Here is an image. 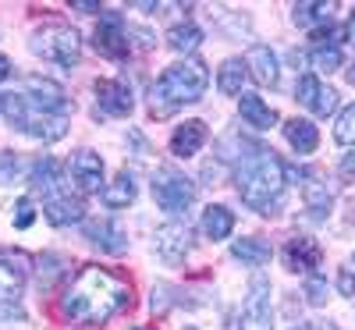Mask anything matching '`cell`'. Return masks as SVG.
Wrapping results in <instances>:
<instances>
[{"instance_id": "f546056e", "label": "cell", "mask_w": 355, "mask_h": 330, "mask_svg": "<svg viewBox=\"0 0 355 330\" xmlns=\"http://www.w3.org/2000/svg\"><path fill=\"white\" fill-rule=\"evenodd\" d=\"M309 61H313V68H316V71L331 75V71H338V68H341V50H338V46H316V50L309 53Z\"/></svg>"}, {"instance_id": "7a4b0ae2", "label": "cell", "mask_w": 355, "mask_h": 330, "mask_svg": "<svg viewBox=\"0 0 355 330\" xmlns=\"http://www.w3.org/2000/svg\"><path fill=\"white\" fill-rule=\"evenodd\" d=\"M234 189H239L242 202L249 209H256V214H263V217L281 214L288 177H284V164L274 157V149L256 146L239 164V171H234Z\"/></svg>"}, {"instance_id": "1f68e13d", "label": "cell", "mask_w": 355, "mask_h": 330, "mask_svg": "<svg viewBox=\"0 0 355 330\" xmlns=\"http://www.w3.org/2000/svg\"><path fill=\"white\" fill-rule=\"evenodd\" d=\"M11 224H15L18 231H25V227H33V224H36V202L28 199V196H21V199L15 202V214H11Z\"/></svg>"}, {"instance_id": "f6af8a7d", "label": "cell", "mask_w": 355, "mask_h": 330, "mask_svg": "<svg viewBox=\"0 0 355 330\" xmlns=\"http://www.w3.org/2000/svg\"><path fill=\"white\" fill-rule=\"evenodd\" d=\"M291 330H313V327L309 323H299V327H291Z\"/></svg>"}, {"instance_id": "ac0fdd59", "label": "cell", "mask_w": 355, "mask_h": 330, "mask_svg": "<svg viewBox=\"0 0 355 330\" xmlns=\"http://www.w3.org/2000/svg\"><path fill=\"white\" fill-rule=\"evenodd\" d=\"M21 132L33 135V139H43V142H57V139L68 135V117H64V114H43V110L33 107Z\"/></svg>"}, {"instance_id": "7402d4cb", "label": "cell", "mask_w": 355, "mask_h": 330, "mask_svg": "<svg viewBox=\"0 0 355 330\" xmlns=\"http://www.w3.org/2000/svg\"><path fill=\"white\" fill-rule=\"evenodd\" d=\"M284 139H288V146L299 157L313 153V149L320 146V132H316L313 121H306V117H291V121H284Z\"/></svg>"}, {"instance_id": "d6a6232c", "label": "cell", "mask_w": 355, "mask_h": 330, "mask_svg": "<svg viewBox=\"0 0 355 330\" xmlns=\"http://www.w3.org/2000/svg\"><path fill=\"white\" fill-rule=\"evenodd\" d=\"M61 274H64V259H61V256H43V259H40V284H43V288H50Z\"/></svg>"}, {"instance_id": "484cf974", "label": "cell", "mask_w": 355, "mask_h": 330, "mask_svg": "<svg viewBox=\"0 0 355 330\" xmlns=\"http://www.w3.org/2000/svg\"><path fill=\"white\" fill-rule=\"evenodd\" d=\"M291 18H295V25H302V28L331 25V18H334V4H316V0H302V4H295V8H291Z\"/></svg>"}, {"instance_id": "60d3db41", "label": "cell", "mask_w": 355, "mask_h": 330, "mask_svg": "<svg viewBox=\"0 0 355 330\" xmlns=\"http://www.w3.org/2000/svg\"><path fill=\"white\" fill-rule=\"evenodd\" d=\"M341 171H345V174H355V153H348V157H345Z\"/></svg>"}, {"instance_id": "74e56055", "label": "cell", "mask_w": 355, "mask_h": 330, "mask_svg": "<svg viewBox=\"0 0 355 330\" xmlns=\"http://www.w3.org/2000/svg\"><path fill=\"white\" fill-rule=\"evenodd\" d=\"M0 320H4V323L25 320V309H21V302H0Z\"/></svg>"}, {"instance_id": "7c38bea8", "label": "cell", "mask_w": 355, "mask_h": 330, "mask_svg": "<svg viewBox=\"0 0 355 330\" xmlns=\"http://www.w3.org/2000/svg\"><path fill=\"white\" fill-rule=\"evenodd\" d=\"M25 100L33 103L36 110H43V114H64V117H68V107H71V100L64 96V89L57 82H50V78H40V75L25 78Z\"/></svg>"}, {"instance_id": "7bdbcfd3", "label": "cell", "mask_w": 355, "mask_h": 330, "mask_svg": "<svg viewBox=\"0 0 355 330\" xmlns=\"http://www.w3.org/2000/svg\"><path fill=\"white\" fill-rule=\"evenodd\" d=\"M348 40L355 43V15H352V25H348Z\"/></svg>"}, {"instance_id": "6da1fadb", "label": "cell", "mask_w": 355, "mask_h": 330, "mask_svg": "<svg viewBox=\"0 0 355 330\" xmlns=\"http://www.w3.org/2000/svg\"><path fill=\"white\" fill-rule=\"evenodd\" d=\"M128 306H132V288L103 266H82L61 295V313L85 327H100Z\"/></svg>"}, {"instance_id": "277c9868", "label": "cell", "mask_w": 355, "mask_h": 330, "mask_svg": "<svg viewBox=\"0 0 355 330\" xmlns=\"http://www.w3.org/2000/svg\"><path fill=\"white\" fill-rule=\"evenodd\" d=\"M28 50H33L36 57H43V61H53L61 68H75L78 64V53H82V40L71 25H43L33 33V40H28Z\"/></svg>"}, {"instance_id": "52a82bcc", "label": "cell", "mask_w": 355, "mask_h": 330, "mask_svg": "<svg viewBox=\"0 0 355 330\" xmlns=\"http://www.w3.org/2000/svg\"><path fill=\"white\" fill-rule=\"evenodd\" d=\"M93 46L110 57V61H125L128 50H132V40H128V28H125V18L117 11H103L100 15V25L93 33Z\"/></svg>"}, {"instance_id": "e575fe53", "label": "cell", "mask_w": 355, "mask_h": 330, "mask_svg": "<svg viewBox=\"0 0 355 330\" xmlns=\"http://www.w3.org/2000/svg\"><path fill=\"white\" fill-rule=\"evenodd\" d=\"M18 174H21L18 153H0V185H15Z\"/></svg>"}, {"instance_id": "d6986e66", "label": "cell", "mask_w": 355, "mask_h": 330, "mask_svg": "<svg viewBox=\"0 0 355 330\" xmlns=\"http://www.w3.org/2000/svg\"><path fill=\"white\" fill-rule=\"evenodd\" d=\"M202 142H206V125L202 121H185V125H178L174 135H171V153L178 160H189V157H196L202 149Z\"/></svg>"}, {"instance_id": "603a6c76", "label": "cell", "mask_w": 355, "mask_h": 330, "mask_svg": "<svg viewBox=\"0 0 355 330\" xmlns=\"http://www.w3.org/2000/svg\"><path fill=\"white\" fill-rule=\"evenodd\" d=\"M231 231H234V214L227 206H206L202 209V234L210 242H224V238H231Z\"/></svg>"}, {"instance_id": "5bb4252c", "label": "cell", "mask_w": 355, "mask_h": 330, "mask_svg": "<svg viewBox=\"0 0 355 330\" xmlns=\"http://www.w3.org/2000/svg\"><path fill=\"white\" fill-rule=\"evenodd\" d=\"M295 100H299L306 110H313L316 117H327L338 110V93L331 85H323L316 75H302L299 85H295Z\"/></svg>"}, {"instance_id": "836d02e7", "label": "cell", "mask_w": 355, "mask_h": 330, "mask_svg": "<svg viewBox=\"0 0 355 330\" xmlns=\"http://www.w3.org/2000/svg\"><path fill=\"white\" fill-rule=\"evenodd\" d=\"M327 298H331V288H327V281L323 277H306V302L309 306H327Z\"/></svg>"}, {"instance_id": "ba28073f", "label": "cell", "mask_w": 355, "mask_h": 330, "mask_svg": "<svg viewBox=\"0 0 355 330\" xmlns=\"http://www.w3.org/2000/svg\"><path fill=\"white\" fill-rule=\"evenodd\" d=\"M284 177H295V182L302 177V202H306V209H309V217H313V220H327L331 202H334L327 182H323L316 171H299V167H284Z\"/></svg>"}, {"instance_id": "f1b7e54d", "label": "cell", "mask_w": 355, "mask_h": 330, "mask_svg": "<svg viewBox=\"0 0 355 330\" xmlns=\"http://www.w3.org/2000/svg\"><path fill=\"white\" fill-rule=\"evenodd\" d=\"M21 298V274L0 263V302H18Z\"/></svg>"}, {"instance_id": "3957f363", "label": "cell", "mask_w": 355, "mask_h": 330, "mask_svg": "<svg viewBox=\"0 0 355 330\" xmlns=\"http://www.w3.org/2000/svg\"><path fill=\"white\" fill-rule=\"evenodd\" d=\"M206 85H210V68H206L199 57H185V61L164 68V75L153 82L150 110L157 117H167L178 107H185V103H199L202 93H206Z\"/></svg>"}, {"instance_id": "bcb514c9", "label": "cell", "mask_w": 355, "mask_h": 330, "mask_svg": "<svg viewBox=\"0 0 355 330\" xmlns=\"http://www.w3.org/2000/svg\"><path fill=\"white\" fill-rule=\"evenodd\" d=\"M182 330H199V327H182Z\"/></svg>"}, {"instance_id": "2e32d148", "label": "cell", "mask_w": 355, "mask_h": 330, "mask_svg": "<svg viewBox=\"0 0 355 330\" xmlns=\"http://www.w3.org/2000/svg\"><path fill=\"white\" fill-rule=\"evenodd\" d=\"M85 238H89V245H96L100 252H110V256H121V252L128 249L125 227L114 224V220H89Z\"/></svg>"}, {"instance_id": "ab89813d", "label": "cell", "mask_w": 355, "mask_h": 330, "mask_svg": "<svg viewBox=\"0 0 355 330\" xmlns=\"http://www.w3.org/2000/svg\"><path fill=\"white\" fill-rule=\"evenodd\" d=\"M4 78H11V61L0 53V82H4Z\"/></svg>"}, {"instance_id": "9c48e42d", "label": "cell", "mask_w": 355, "mask_h": 330, "mask_svg": "<svg viewBox=\"0 0 355 330\" xmlns=\"http://www.w3.org/2000/svg\"><path fill=\"white\" fill-rule=\"evenodd\" d=\"M281 259H284V266L291 270V274L313 277L316 266L323 263V249L313 242L309 234H291L288 242H284V249H281Z\"/></svg>"}, {"instance_id": "44dd1931", "label": "cell", "mask_w": 355, "mask_h": 330, "mask_svg": "<svg viewBox=\"0 0 355 330\" xmlns=\"http://www.w3.org/2000/svg\"><path fill=\"white\" fill-rule=\"evenodd\" d=\"M61 164H57L53 157H40L33 167H28V185H33L36 192H46V196H53V192H61Z\"/></svg>"}, {"instance_id": "9a60e30c", "label": "cell", "mask_w": 355, "mask_h": 330, "mask_svg": "<svg viewBox=\"0 0 355 330\" xmlns=\"http://www.w3.org/2000/svg\"><path fill=\"white\" fill-rule=\"evenodd\" d=\"M43 217H46L53 227H68V224L85 220V206H82V199L71 196V192H53V196H46V202H43Z\"/></svg>"}, {"instance_id": "8992f818", "label": "cell", "mask_w": 355, "mask_h": 330, "mask_svg": "<svg viewBox=\"0 0 355 330\" xmlns=\"http://www.w3.org/2000/svg\"><path fill=\"white\" fill-rule=\"evenodd\" d=\"M239 330H274V302H270V281L256 274L249 281V295L242 302Z\"/></svg>"}, {"instance_id": "d590c367", "label": "cell", "mask_w": 355, "mask_h": 330, "mask_svg": "<svg viewBox=\"0 0 355 330\" xmlns=\"http://www.w3.org/2000/svg\"><path fill=\"white\" fill-rule=\"evenodd\" d=\"M171 302H174V288L157 284V288H153V298H150V309H153L157 316H164V313L171 309Z\"/></svg>"}, {"instance_id": "30bf717a", "label": "cell", "mask_w": 355, "mask_h": 330, "mask_svg": "<svg viewBox=\"0 0 355 330\" xmlns=\"http://www.w3.org/2000/svg\"><path fill=\"white\" fill-rule=\"evenodd\" d=\"M153 249H157V256H160L167 266L185 263V256L192 252V231H189V224H178V220H174V224L157 227Z\"/></svg>"}, {"instance_id": "5b68a950", "label": "cell", "mask_w": 355, "mask_h": 330, "mask_svg": "<svg viewBox=\"0 0 355 330\" xmlns=\"http://www.w3.org/2000/svg\"><path fill=\"white\" fill-rule=\"evenodd\" d=\"M153 199H157V206L164 209V214L185 217L192 209V202H196V185L189 182L185 174L164 167V171L153 174Z\"/></svg>"}, {"instance_id": "4316f807", "label": "cell", "mask_w": 355, "mask_h": 330, "mask_svg": "<svg viewBox=\"0 0 355 330\" xmlns=\"http://www.w3.org/2000/svg\"><path fill=\"white\" fill-rule=\"evenodd\" d=\"M103 202L110 206V209H121V206H128L132 199H135V177L128 174V171H121V174H117L114 177V182L110 185H103Z\"/></svg>"}, {"instance_id": "e0dca14e", "label": "cell", "mask_w": 355, "mask_h": 330, "mask_svg": "<svg viewBox=\"0 0 355 330\" xmlns=\"http://www.w3.org/2000/svg\"><path fill=\"white\" fill-rule=\"evenodd\" d=\"M245 68H249V75L259 82V85H277V78H281V64H277V53L270 50V46H263V43H256V46H249V53H245Z\"/></svg>"}, {"instance_id": "4fadbf2b", "label": "cell", "mask_w": 355, "mask_h": 330, "mask_svg": "<svg viewBox=\"0 0 355 330\" xmlns=\"http://www.w3.org/2000/svg\"><path fill=\"white\" fill-rule=\"evenodd\" d=\"M135 107L132 100V85L121 82V78H103L96 82V114H107V117H128Z\"/></svg>"}, {"instance_id": "83f0119b", "label": "cell", "mask_w": 355, "mask_h": 330, "mask_svg": "<svg viewBox=\"0 0 355 330\" xmlns=\"http://www.w3.org/2000/svg\"><path fill=\"white\" fill-rule=\"evenodd\" d=\"M245 75H249V68L239 61V57H231V61H224L220 71H217V89L224 96H239L242 85H245Z\"/></svg>"}, {"instance_id": "8fae6325", "label": "cell", "mask_w": 355, "mask_h": 330, "mask_svg": "<svg viewBox=\"0 0 355 330\" xmlns=\"http://www.w3.org/2000/svg\"><path fill=\"white\" fill-rule=\"evenodd\" d=\"M68 177L75 182V189L82 196L103 192V160H100V153H93V149H78V153H71Z\"/></svg>"}, {"instance_id": "4dcf8cb0", "label": "cell", "mask_w": 355, "mask_h": 330, "mask_svg": "<svg viewBox=\"0 0 355 330\" xmlns=\"http://www.w3.org/2000/svg\"><path fill=\"white\" fill-rule=\"evenodd\" d=\"M334 139H338L341 146H355V103L345 107V110L338 114V121H334Z\"/></svg>"}, {"instance_id": "cb8c5ba5", "label": "cell", "mask_w": 355, "mask_h": 330, "mask_svg": "<svg viewBox=\"0 0 355 330\" xmlns=\"http://www.w3.org/2000/svg\"><path fill=\"white\" fill-rule=\"evenodd\" d=\"M231 256L239 259L242 266H263V263H270L274 249L263 242V238H239V242L231 245Z\"/></svg>"}, {"instance_id": "8d00e7d4", "label": "cell", "mask_w": 355, "mask_h": 330, "mask_svg": "<svg viewBox=\"0 0 355 330\" xmlns=\"http://www.w3.org/2000/svg\"><path fill=\"white\" fill-rule=\"evenodd\" d=\"M338 291H341V295H355V266H341V274H338Z\"/></svg>"}, {"instance_id": "f35d334b", "label": "cell", "mask_w": 355, "mask_h": 330, "mask_svg": "<svg viewBox=\"0 0 355 330\" xmlns=\"http://www.w3.org/2000/svg\"><path fill=\"white\" fill-rule=\"evenodd\" d=\"M71 8H75V11H85V15H93V11H100V4H93V0H75Z\"/></svg>"}, {"instance_id": "ee69618b", "label": "cell", "mask_w": 355, "mask_h": 330, "mask_svg": "<svg viewBox=\"0 0 355 330\" xmlns=\"http://www.w3.org/2000/svg\"><path fill=\"white\" fill-rule=\"evenodd\" d=\"M348 82H352V85H355V64H352V68H348Z\"/></svg>"}, {"instance_id": "7dc6e473", "label": "cell", "mask_w": 355, "mask_h": 330, "mask_svg": "<svg viewBox=\"0 0 355 330\" xmlns=\"http://www.w3.org/2000/svg\"><path fill=\"white\" fill-rule=\"evenodd\" d=\"M132 330H146V327H132Z\"/></svg>"}, {"instance_id": "b9f144b4", "label": "cell", "mask_w": 355, "mask_h": 330, "mask_svg": "<svg viewBox=\"0 0 355 330\" xmlns=\"http://www.w3.org/2000/svg\"><path fill=\"white\" fill-rule=\"evenodd\" d=\"M313 330H338V327H334V323H316Z\"/></svg>"}, {"instance_id": "ffe728a7", "label": "cell", "mask_w": 355, "mask_h": 330, "mask_svg": "<svg viewBox=\"0 0 355 330\" xmlns=\"http://www.w3.org/2000/svg\"><path fill=\"white\" fill-rule=\"evenodd\" d=\"M239 114H242V121L252 125L256 132H266V128L277 125V110L266 103L263 96H252V93H242L239 96Z\"/></svg>"}, {"instance_id": "d4e9b609", "label": "cell", "mask_w": 355, "mask_h": 330, "mask_svg": "<svg viewBox=\"0 0 355 330\" xmlns=\"http://www.w3.org/2000/svg\"><path fill=\"white\" fill-rule=\"evenodd\" d=\"M202 43V33H199V25L196 21H178L167 28V46L174 53H196Z\"/></svg>"}]
</instances>
